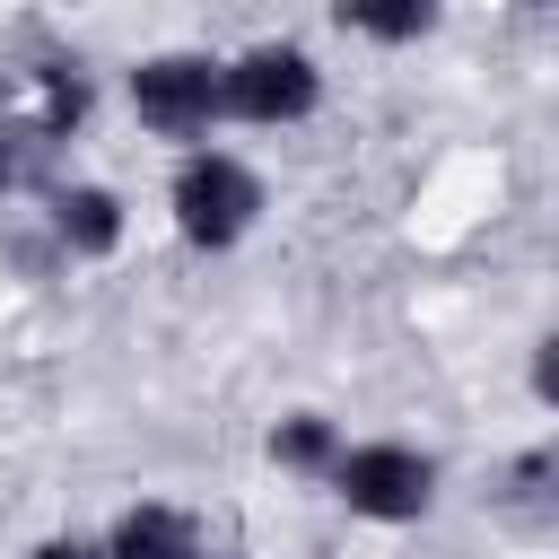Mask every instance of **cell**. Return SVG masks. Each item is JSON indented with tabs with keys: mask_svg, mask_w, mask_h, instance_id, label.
I'll return each mask as SVG.
<instances>
[{
	"mask_svg": "<svg viewBox=\"0 0 559 559\" xmlns=\"http://www.w3.org/2000/svg\"><path fill=\"white\" fill-rule=\"evenodd\" d=\"M131 105L148 131L192 140V131H210V114H227V70L210 52H157L131 70Z\"/></svg>",
	"mask_w": 559,
	"mask_h": 559,
	"instance_id": "1",
	"label": "cell"
},
{
	"mask_svg": "<svg viewBox=\"0 0 559 559\" xmlns=\"http://www.w3.org/2000/svg\"><path fill=\"white\" fill-rule=\"evenodd\" d=\"M253 210H262V183L236 166V157H218V148H201V157H183V175H175V227L192 236V245H236L245 227H253Z\"/></svg>",
	"mask_w": 559,
	"mask_h": 559,
	"instance_id": "2",
	"label": "cell"
},
{
	"mask_svg": "<svg viewBox=\"0 0 559 559\" xmlns=\"http://www.w3.org/2000/svg\"><path fill=\"white\" fill-rule=\"evenodd\" d=\"M332 489H341L358 515H376V524H411V515L437 498V463L411 454V445H358V454L332 463Z\"/></svg>",
	"mask_w": 559,
	"mask_h": 559,
	"instance_id": "3",
	"label": "cell"
},
{
	"mask_svg": "<svg viewBox=\"0 0 559 559\" xmlns=\"http://www.w3.org/2000/svg\"><path fill=\"white\" fill-rule=\"evenodd\" d=\"M314 87L323 79L297 44H262V52L227 61V114H245V122H297V114H314Z\"/></svg>",
	"mask_w": 559,
	"mask_h": 559,
	"instance_id": "4",
	"label": "cell"
},
{
	"mask_svg": "<svg viewBox=\"0 0 559 559\" xmlns=\"http://www.w3.org/2000/svg\"><path fill=\"white\" fill-rule=\"evenodd\" d=\"M52 227H61V245H70V253H114V236H122V210H114V192H96V183H70V192H52Z\"/></svg>",
	"mask_w": 559,
	"mask_h": 559,
	"instance_id": "5",
	"label": "cell"
},
{
	"mask_svg": "<svg viewBox=\"0 0 559 559\" xmlns=\"http://www.w3.org/2000/svg\"><path fill=\"white\" fill-rule=\"evenodd\" d=\"M105 559H201V542H192V524L175 507H131L114 524V550Z\"/></svg>",
	"mask_w": 559,
	"mask_h": 559,
	"instance_id": "6",
	"label": "cell"
},
{
	"mask_svg": "<svg viewBox=\"0 0 559 559\" xmlns=\"http://www.w3.org/2000/svg\"><path fill=\"white\" fill-rule=\"evenodd\" d=\"M341 26H358L376 44H411L437 26V0H341Z\"/></svg>",
	"mask_w": 559,
	"mask_h": 559,
	"instance_id": "7",
	"label": "cell"
},
{
	"mask_svg": "<svg viewBox=\"0 0 559 559\" xmlns=\"http://www.w3.org/2000/svg\"><path fill=\"white\" fill-rule=\"evenodd\" d=\"M271 454H280V463H297V472H314V463H341V454H332V428H323V419H288V428L271 437Z\"/></svg>",
	"mask_w": 559,
	"mask_h": 559,
	"instance_id": "8",
	"label": "cell"
},
{
	"mask_svg": "<svg viewBox=\"0 0 559 559\" xmlns=\"http://www.w3.org/2000/svg\"><path fill=\"white\" fill-rule=\"evenodd\" d=\"M533 384H542V402H559V332L542 341V358H533Z\"/></svg>",
	"mask_w": 559,
	"mask_h": 559,
	"instance_id": "9",
	"label": "cell"
},
{
	"mask_svg": "<svg viewBox=\"0 0 559 559\" xmlns=\"http://www.w3.org/2000/svg\"><path fill=\"white\" fill-rule=\"evenodd\" d=\"M35 559H96V550H87V542H44Z\"/></svg>",
	"mask_w": 559,
	"mask_h": 559,
	"instance_id": "10",
	"label": "cell"
},
{
	"mask_svg": "<svg viewBox=\"0 0 559 559\" xmlns=\"http://www.w3.org/2000/svg\"><path fill=\"white\" fill-rule=\"evenodd\" d=\"M9 175H17V148H9V131H0V192H9Z\"/></svg>",
	"mask_w": 559,
	"mask_h": 559,
	"instance_id": "11",
	"label": "cell"
}]
</instances>
